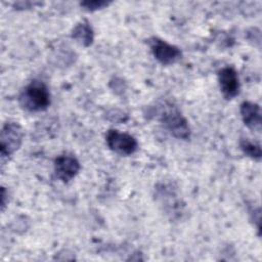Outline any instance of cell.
<instances>
[{"instance_id":"cell-2","label":"cell","mask_w":262,"mask_h":262,"mask_svg":"<svg viewBox=\"0 0 262 262\" xmlns=\"http://www.w3.org/2000/svg\"><path fill=\"white\" fill-rule=\"evenodd\" d=\"M19 104L29 112H41L50 104V93L47 86L40 80L31 81L18 97Z\"/></svg>"},{"instance_id":"cell-6","label":"cell","mask_w":262,"mask_h":262,"mask_svg":"<svg viewBox=\"0 0 262 262\" xmlns=\"http://www.w3.org/2000/svg\"><path fill=\"white\" fill-rule=\"evenodd\" d=\"M80 170L79 161L72 155H61L55 159L54 171L58 179L63 182L72 180Z\"/></svg>"},{"instance_id":"cell-1","label":"cell","mask_w":262,"mask_h":262,"mask_svg":"<svg viewBox=\"0 0 262 262\" xmlns=\"http://www.w3.org/2000/svg\"><path fill=\"white\" fill-rule=\"evenodd\" d=\"M156 117L164 124L165 128L178 139L186 140L190 136V128L187 120L182 116L180 111L167 101L161 102L154 108Z\"/></svg>"},{"instance_id":"cell-5","label":"cell","mask_w":262,"mask_h":262,"mask_svg":"<svg viewBox=\"0 0 262 262\" xmlns=\"http://www.w3.org/2000/svg\"><path fill=\"white\" fill-rule=\"evenodd\" d=\"M149 45L155 58L163 64H172L181 58V51L178 47L167 43L159 38L149 40Z\"/></svg>"},{"instance_id":"cell-9","label":"cell","mask_w":262,"mask_h":262,"mask_svg":"<svg viewBox=\"0 0 262 262\" xmlns=\"http://www.w3.org/2000/svg\"><path fill=\"white\" fill-rule=\"evenodd\" d=\"M72 37L75 39L80 45H83L85 47L90 46L93 42L94 39V34L91 26L87 21H82L78 24L73 32H72Z\"/></svg>"},{"instance_id":"cell-3","label":"cell","mask_w":262,"mask_h":262,"mask_svg":"<svg viewBox=\"0 0 262 262\" xmlns=\"http://www.w3.org/2000/svg\"><path fill=\"white\" fill-rule=\"evenodd\" d=\"M23 137V128L16 122H6L3 125L0 135V156L2 165H4L5 159L19 148Z\"/></svg>"},{"instance_id":"cell-10","label":"cell","mask_w":262,"mask_h":262,"mask_svg":"<svg viewBox=\"0 0 262 262\" xmlns=\"http://www.w3.org/2000/svg\"><path fill=\"white\" fill-rule=\"evenodd\" d=\"M241 149L248 157L259 161L261 159V147L259 143L253 142L248 138H242L239 141Z\"/></svg>"},{"instance_id":"cell-8","label":"cell","mask_w":262,"mask_h":262,"mask_svg":"<svg viewBox=\"0 0 262 262\" xmlns=\"http://www.w3.org/2000/svg\"><path fill=\"white\" fill-rule=\"evenodd\" d=\"M241 116L249 129L257 132L261 131V110L257 103L244 101L241 104Z\"/></svg>"},{"instance_id":"cell-11","label":"cell","mask_w":262,"mask_h":262,"mask_svg":"<svg viewBox=\"0 0 262 262\" xmlns=\"http://www.w3.org/2000/svg\"><path fill=\"white\" fill-rule=\"evenodd\" d=\"M110 3H111L110 1H104V0H90V1L88 0V1L81 2L80 5L88 11H94V10L106 7Z\"/></svg>"},{"instance_id":"cell-7","label":"cell","mask_w":262,"mask_h":262,"mask_svg":"<svg viewBox=\"0 0 262 262\" xmlns=\"http://www.w3.org/2000/svg\"><path fill=\"white\" fill-rule=\"evenodd\" d=\"M221 92L226 99H231L238 94L239 81L236 71L231 67H225L218 73Z\"/></svg>"},{"instance_id":"cell-12","label":"cell","mask_w":262,"mask_h":262,"mask_svg":"<svg viewBox=\"0 0 262 262\" xmlns=\"http://www.w3.org/2000/svg\"><path fill=\"white\" fill-rule=\"evenodd\" d=\"M35 4H39V3H34V2H33V3H32V2H26V3H25V2H18V3L15 4V6L18 7V8H25V7H26V8H30L31 6H34Z\"/></svg>"},{"instance_id":"cell-4","label":"cell","mask_w":262,"mask_h":262,"mask_svg":"<svg viewBox=\"0 0 262 262\" xmlns=\"http://www.w3.org/2000/svg\"><path fill=\"white\" fill-rule=\"evenodd\" d=\"M105 139L110 149L121 156L132 155L136 151L138 146L136 139L132 135L115 129L107 131Z\"/></svg>"},{"instance_id":"cell-13","label":"cell","mask_w":262,"mask_h":262,"mask_svg":"<svg viewBox=\"0 0 262 262\" xmlns=\"http://www.w3.org/2000/svg\"><path fill=\"white\" fill-rule=\"evenodd\" d=\"M6 191H5V188L2 187L1 189V206H2V210H4L5 206H6Z\"/></svg>"}]
</instances>
